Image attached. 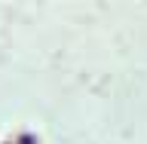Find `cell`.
<instances>
[{"label": "cell", "instance_id": "cell-1", "mask_svg": "<svg viewBox=\"0 0 147 144\" xmlns=\"http://www.w3.org/2000/svg\"><path fill=\"white\" fill-rule=\"evenodd\" d=\"M12 144H37V138L31 135V132H22V135H18L16 141H12Z\"/></svg>", "mask_w": 147, "mask_h": 144}]
</instances>
